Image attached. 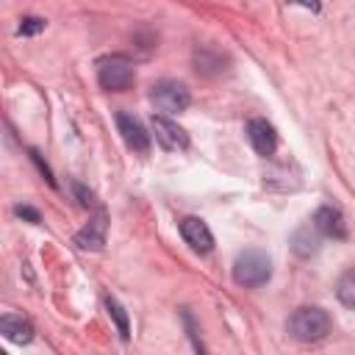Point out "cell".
<instances>
[{
  "label": "cell",
  "mask_w": 355,
  "mask_h": 355,
  "mask_svg": "<svg viewBox=\"0 0 355 355\" xmlns=\"http://www.w3.org/2000/svg\"><path fill=\"white\" fill-rule=\"evenodd\" d=\"M330 327H333L330 313H327L324 308H319V305H300V308L288 316V322H286V330H288L297 341H305V344L322 341V338L330 333Z\"/></svg>",
  "instance_id": "obj_1"
},
{
  "label": "cell",
  "mask_w": 355,
  "mask_h": 355,
  "mask_svg": "<svg viewBox=\"0 0 355 355\" xmlns=\"http://www.w3.org/2000/svg\"><path fill=\"white\" fill-rule=\"evenodd\" d=\"M272 277V261L263 250H244L239 252L236 263H233V280L244 288H258L263 283H269Z\"/></svg>",
  "instance_id": "obj_2"
},
{
  "label": "cell",
  "mask_w": 355,
  "mask_h": 355,
  "mask_svg": "<svg viewBox=\"0 0 355 355\" xmlns=\"http://www.w3.org/2000/svg\"><path fill=\"white\" fill-rule=\"evenodd\" d=\"M133 61L128 55H105L97 61V83L105 92H125L133 86Z\"/></svg>",
  "instance_id": "obj_3"
},
{
  "label": "cell",
  "mask_w": 355,
  "mask_h": 355,
  "mask_svg": "<svg viewBox=\"0 0 355 355\" xmlns=\"http://www.w3.org/2000/svg\"><path fill=\"white\" fill-rule=\"evenodd\" d=\"M150 100L155 103L158 111H166V114H180L189 108L191 103V92L180 83V80H158L150 92Z\"/></svg>",
  "instance_id": "obj_4"
},
{
  "label": "cell",
  "mask_w": 355,
  "mask_h": 355,
  "mask_svg": "<svg viewBox=\"0 0 355 355\" xmlns=\"http://www.w3.org/2000/svg\"><path fill=\"white\" fill-rule=\"evenodd\" d=\"M150 128H153V133H155V141H158L164 150L175 153V150H186V147H189V133H186L178 122H172L169 116L153 114Z\"/></svg>",
  "instance_id": "obj_5"
},
{
  "label": "cell",
  "mask_w": 355,
  "mask_h": 355,
  "mask_svg": "<svg viewBox=\"0 0 355 355\" xmlns=\"http://www.w3.org/2000/svg\"><path fill=\"white\" fill-rule=\"evenodd\" d=\"M180 236L197 255H208L214 250V233L200 216H183L180 219Z\"/></svg>",
  "instance_id": "obj_6"
},
{
  "label": "cell",
  "mask_w": 355,
  "mask_h": 355,
  "mask_svg": "<svg viewBox=\"0 0 355 355\" xmlns=\"http://www.w3.org/2000/svg\"><path fill=\"white\" fill-rule=\"evenodd\" d=\"M116 130H119L122 141L128 144V150L141 153V155L150 150V133L144 130V125H141V122H139L133 114L119 111V114H116Z\"/></svg>",
  "instance_id": "obj_7"
},
{
  "label": "cell",
  "mask_w": 355,
  "mask_h": 355,
  "mask_svg": "<svg viewBox=\"0 0 355 355\" xmlns=\"http://www.w3.org/2000/svg\"><path fill=\"white\" fill-rule=\"evenodd\" d=\"M105 233H108V219L103 211H97L78 233H75V244L80 250H89V252H97L105 247Z\"/></svg>",
  "instance_id": "obj_8"
},
{
  "label": "cell",
  "mask_w": 355,
  "mask_h": 355,
  "mask_svg": "<svg viewBox=\"0 0 355 355\" xmlns=\"http://www.w3.org/2000/svg\"><path fill=\"white\" fill-rule=\"evenodd\" d=\"M247 139H250L252 150H255L258 155H263V158L277 150V130H275L272 122H266V119H261V116L247 122Z\"/></svg>",
  "instance_id": "obj_9"
},
{
  "label": "cell",
  "mask_w": 355,
  "mask_h": 355,
  "mask_svg": "<svg viewBox=\"0 0 355 355\" xmlns=\"http://www.w3.org/2000/svg\"><path fill=\"white\" fill-rule=\"evenodd\" d=\"M313 227L327 239H347V219L336 205H322L313 214Z\"/></svg>",
  "instance_id": "obj_10"
},
{
  "label": "cell",
  "mask_w": 355,
  "mask_h": 355,
  "mask_svg": "<svg viewBox=\"0 0 355 355\" xmlns=\"http://www.w3.org/2000/svg\"><path fill=\"white\" fill-rule=\"evenodd\" d=\"M0 333H3L8 341H14V344H28V341L33 338V324H31V319H25V316L3 313V316H0Z\"/></svg>",
  "instance_id": "obj_11"
},
{
  "label": "cell",
  "mask_w": 355,
  "mask_h": 355,
  "mask_svg": "<svg viewBox=\"0 0 355 355\" xmlns=\"http://www.w3.org/2000/svg\"><path fill=\"white\" fill-rule=\"evenodd\" d=\"M291 250L300 255V258H311L313 252H319V230L313 227H300V230H294V236H291Z\"/></svg>",
  "instance_id": "obj_12"
},
{
  "label": "cell",
  "mask_w": 355,
  "mask_h": 355,
  "mask_svg": "<svg viewBox=\"0 0 355 355\" xmlns=\"http://www.w3.org/2000/svg\"><path fill=\"white\" fill-rule=\"evenodd\" d=\"M336 297L341 305L355 311V269H347L336 283Z\"/></svg>",
  "instance_id": "obj_13"
},
{
  "label": "cell",
  "mask_w": 355,
  "mask_h": 355,
  "mask_svg": "<svg viewBox=\"0 0 355 355\" xmlns=\"http://www.w3.org/2000/svg\"><path fill=\"white\" fill-rule=\"evenodd\" d=\"M105 308H108V313L114 316V322H116V330H119V336H122V341H128L130 338V322H128V311L122 308V302L116 300V297H105Z\"/></svg>",
  "instance_id": "obj_14"
},
{
  "label": "cell",
  "mask_w": 355,
  "mask_h": 355,
  "mask_svg": "<svg viewBox=\"0 0 355 355\" xmlns=\"http://www.w3.org/2000/svg\"><path fill=\"white\" fill-rule=\"evenodd\" d=\"M44 19L42 17H25V19H19V28H17V36H36V33H42L44 31Z\"/></svg>",
  "instance_id": "obj_15"
},
{
  "label": "cell",
  "mask_w": 355,
  "mask_h": 355,
  "mask_svg": "<svg viewBox=\"0 0 355 355\" xmlns=\"http://www.w3.org/2000/svg\"><path fill=\"white\" fill-rule=\"evenodd\" d=\"M72 191H75V197H78V202H80L83 208H94V205H97V197H94V191H89L83 183L72 180Z\"/></svg>",
  "instance_id": "obj_16"
},
{
  "label": "cell",
  "mask_w": 355,
  "mask_h": 355,
  "mask_svg": "<svg viewBox=\"0 0 355 355\" xmlns=\"http://www.w3.org/2000/svg\"><path fill=\"white\" fill-rule=\"evenodd\" d=\"M31 158H33V164L39 166V172H42V175L47 178V183H50V186H55V178H53V172H50V166H47L44 161H42V155H39L36 150H31Z\"/></svg>",
  "instance_id": "obj_17"
},
{
  "label": "cell",
  "mask_w": 355,
  "mask_h": 355,
  "mask_svg": "<svg viewBox=\"0 0 355 355\" xmlns=\"http://www.w3.org/2000/svg\"><path fill=\"white\" fill-rule=\"evenodd\" d=\"M14 214H17V216H22V219H28V222H33V225H36V222H42L39 211H36V208H31V205H17V208H14Z\"/></svg>",
  "instance_id": "obj_18"
},
{
  "label": "cell",
  "mask_w": 355,
  "mask_h": 355,
  "mask_svg": "<svg viewBox=\"0 0 355 355\" xmlns=\"http://www.w3.org/2000/svg\"><path fill=\"white\" fill-rule=\"evenodd\" d=\"M291 3H302V6L311 8V11H319V0H291Z\"/></svg>",
  "instance_id": "obj_19"
}]
</instances>
